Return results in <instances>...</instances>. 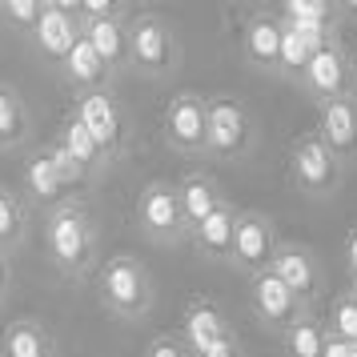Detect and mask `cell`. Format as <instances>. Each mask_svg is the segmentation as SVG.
<instances>
[{
    "label": "cell",
    "instance_id": "cell-1",
    "mask_svg": "<svg viewBox=\"0 0 357 357\" xmlns=\"http://www.w3.org/2000/svg\"><path fill=\"white\" fill-rule=\"evenodd\" d=\"M341 169H345V165L329 153V145H325L317 132H313V137H301V141L289 149V177L301 193L329 197L337 189Z\"/></svg>",
    "mask_w": 357,
    "mask_h": 357
},
{
    "label": "cell",
    "instance_id": "cell-2",
    "mask_svg": "<svg viewBox=\"0 0 357 357\" xmlns=\"http://www.w3.org/2000/svg\"><path fill=\"white\" fill-rule=\"evenodd\" d=\"M301 84H305L313 97L321 100H341V97H357V73L349 52L341 49L337 40H329L321 49L313 52L309 68L301 73Z\"/></svg>",
    "mask_w": 357,
    "mask_h": 357
},
{
    "label": "cell",
    "instance_id": "cell-3",
    "mask_svg": "<svg viewBox=\"0 0 357 357\" xmlns=\"http://www.w3.org/2000/svg\"><path fill=\"white\" fill-rule=\"evenodd\" d=\"M277 249H281V241H277V233H273V225H269L265 213H241V217H237V237H233L229 261H233L241 273H249V277L265 273V269L273 265Z\"/></svg>",
    "mask_w": 357,
    "mask_h": 357
},
{
    "label": "cell",
    "instance_id": "cell-4",
    "mask_svg": "<svg viewBox=\"0 0 357 357\" xmlns=\"http://www.w3.org/2000/svg\"><path fill=\"white\" fill-rule=\"evenodd\" d=\"M165 137L181 153L209 149V100H201L197 93H177L165 109Z\"/></svg>",
    "mask_w": 357,
    "mask_h": 357
},
{
    "label": "cell",
    "instance_id": "cell-5",
    "mask_svg": "<svg viewBox=\"0 0 357 357\" xmlns=\"http://www.w3.org/2000/svg\"><path fill=\"white\" fill-rule=\"evenodd\" d=\"M100 297H105V305L116 309V313H141L149 305V277L145 269L137 265L132 257H113L105 265V273H100Z\"/></svg>",
    "mask_w": 357,
    "mask_h": 357
},
{
    "label": "cell",
    "instance_id": "cell-6",
    "mask_svg": "<svg viewBox=\"0 0 357 357\" xmlns=\"http://www.w3.org/2000/svg\"><path fill=\"white\" fill-rule=\"evenodd\" d=\"M253 145V121L241 100L217 97L209 100V149L221 157H241Z\"/></svg>",
    "mask_w": 357,
    "mask_h": 357
},
{
    "label": "cell",
    "instance_id": "cell-7",
    "mask_svg": "<svg viewBox=\"0 0 357 357\" xmlns=\"http://www.w3.org/2000/svg\"><path fill=\"white\" fill-rule=\"evenodd\" d=\"M253 313H257L269 329H281V333H285L297 317H305L309 309L297 301V293H293L273 269H265V273L253 277Z\"/></svg>",
    "mask_w": 357,
    "mask_h": 357
},
{
    "label": "cell",
    "instance_id": "cell-8",
    "mask_svg": "<svg viewBox=\"0 0 357 357\" xmlns=\"http://www.w3.org/2000/svg\"><path fill=\"white\" fill-rule=\"evenodd\" d=\"M269 269H273V273L281 277L293 293H297V301H301L305 309H309V301H313V297L321 293V285H325L321 261H317V253L305 249V245H281Z\"/></svg>",
    "mask_w": 357,
    "mask_h": 357
},
{
    "label": "cell",
    "instance_id": "cell-9",
    "mask_svg": "<svg viewBox=\"0 0 357 357\" xmlns=\"http://www.w3.org/2000/svg\"><path fill=\"white\" fill-rule=\"evenodd\" d=\"M141 225L153 233V237H161V241H177L181 233L189 229L185 221V209H181V193L173 185H161V181H153L145 193H141Z\"/></svg>",
    "mask_w": 357,
    "mask_h": 357
},
{
    "label": "cell",
    "instance_id": "cell-10",
    "mask_svg": "<svg viewBox=\"0 0 357 357\" xmlns=\"http://www.w3.org/2000/svg\"><path fill=\"white\" fill-rule=\"evenodd\" d=\"M317 137L341 165L357 161V97L325 100L317 113Z\"/></svg>",
    "mask_w": 357,
    "mask_h": 357
},
{
    "label": "cell",
    "instance_id": "cell-11",
    "mask_svg": "<svg viewBox=\"0 0 357 357\" xmlns=\"http://www.w3.org/2000/svg\"><path fill=\"white\" fill-rule=\"evenodd\" d=\"M49 245L52 253H56V261L65 265V269H81L84 261H89V253H93V229H89V217H84L81 209H61L52 213L49 221Z\"/></svg>",
    "mask_w": 357,
    "mask_h": 357
},
{
    "label": "cell",
    "instance_id": "cell-12",
    "mask_svg": "<svg viewBox=\"0 0 357 357\" xmlns=\"http://www.w3.org/2000/svg\"><path fill=\"white\" fill-rule=\"evenodd\" d=\"M129 56L145 73H169L177 65V45H173V33L165 29L161 20L141 17L129 29Z\"/></svg>",
    "mask_w": 357,
    "mask_h": 357
},
{
    "label": "cell",
    "instance_id": "cell-13",
    "mask_svg": "<svg viewBox=\"0 0 357 357\" xmlns=\"http://www.w3.org/2000/svg\"><path fill=\"white\" fill-rule=\"evenodd\" d=\"M241 49L265 73H281V17L273 13H253L241 33Z\"/></svg>",
    "mask_w": 357,
    "mask_h": 357
},
{
    "label": "cell",
    "instance_id": "cell-14",
    "mask_svg": "<svg viewBox=\"0 0 357 357\" xmlns=\"http://www.w3.org/2000/svg\"><path fill=\"white\" fill-rule=\"evenodd\" d=\"M77 116H81L84 129L93 132V141L100 145V153H116V145H121V113H116V105L105 93L81 97Z\"/></svg>",
    "mask_w": 357,
    "mask_h": 357
},
{
    "label": "cell",
    "instance_id": "cell-15",
    "mask_svg": "<svg viewBox=\"0 0 357 357\" xmlns=\"http://www.w3.org/2000/svg\"><path fill=\"white\" fill-rule=\"evenodd\" d=\"M233 329L225 325V317L217 313V305H209V301H189V309H185V345L197 354H205V349H213L221 337H229Z\"/></svg>",
    "mask_w": 357,
    "mask_h": 357
},
{
    "label": "cell",
    "instance_id": "cell-16",
    "mask_svg": "<svg viewBox=\"0 0 357 357\" xmlns=\"http://www.w3.org/2000/svg\"><path fill=\"white\" fill-rule=\"evenodd\" d=\"M36 40L52 56H68V49L81 40V29L73 24V8H65V4H45V13L36 20Z\"/></svg>",
    "mask_w": 357,
    "mask_h": 357
},
{
    "label": "cell",
    "instance_id": "cell-17",
    "mask_svg": "<svg viewBox=\"0 0 357 357\" xmlns=\"http://www.w3.org/2000/svg\"><path fill=\"white\" fill-rule=\"evenodd\" d=\"M237 217H241V213L233 209V205H221L213 217H205V221L193 229L197 249L209 253V257H229V253H233V237H237Z\"/></svg>",
    "mask_w": 357,
    "mask_h": 357
},
{
    "label": "cell",
    "instance_id": "cell-18",
    "mask_svg": "<svg viewBox=\"0 0 357 357\" xmlns=\"http://www.w3.org/2000/svg\"><path fill=\"white\" fill-rule=\"evenodd\" d=\"M177 193H181V209H185L189 229H197L205 217H213V213L225 205V201H221V193H217V185H213L205 173H189V177L177 185Z\"/></svg>",
    "mask_w": 357,
    "mask_h": 357
},
{
    "label": "cell",
    "instance_id": "cell-19",
    "mask_svg": "<svg viewBox=\"0 0 357 357\" xmlns=\"http://www.w3.org/2000/svg\"><path fill=\"white\" fill-rule=\"evenodd\" d=\"M84 36H89V45L100 52V61H105V65H116V61H125V52H129V33H125L121 17L84 20Z\"/></svg>",
    "mask_w": 357,
    "mask_h": 357
},
{
    "label": "cell",
    "instance_id": "cell-20",
    "mask_svg": "<svg viewBox=\"0 0 357 357\" xmlns=\"http://www.w3.org/2000/svg\"><path fill=\"white\" fill-rule=\"evenodd\" d=\"M325 337H329V329H325L313 313H305V317H297V321L285 329V354L289 357H321Z\"/></svg>",
    "mask_w": 357,
    "mask_h": 357
},
{
    "label": "cell",
    "instance_id": "cell-21",
    "mask_svg": "<svg viewBox=\"0 0 357 357\" xmlns=\"http://www.w3.org/2000/svg\"><path fill=\"white\" fill-rule=\"evenodd\" d=\"M65 65H68V77L81 81V84H97V81H105V73H109V65L100 61V52L89 45V36L84 33H81V40L68 49Z\"/></svg>",
    "mask_w": 357,
    "mask_h": 357
},
{
    "label": "cell",
    "instance_id": "cell-22",
    "mask_svg": "<svg viewBox=\"0 0 357 357\" xmlns=\"http://www.w3.org/2000/svg\"><path fill=\"white\" fill-rule=\"evenodd\" d=\"M325 329L333 333V337L349 341L357 345V293H337L333 297V305H329V317H325Z\"/></svg>",
    "mask_w": 357,
    "mask_h": 357
},
{
    "label": "cell",
    "instance_id": "cell-23",
    "mask_svg": "<svg viewBox=\"0 0 357 357\" xmlns=\"http://www.w3.org/2000/svg\"><path fill=\"white\" fill-rule=\"evenodd\" d=\"M313 52L317 49L309 45L305 36L293 33L289 24L281 20V73H297V77H301V73L309 68V61H313Z\"/></svg>",
    "mask_w": 357,
    "mask_h": 357
},
{
    "label": "cell",
    "instance_id": "cell-24",
    "mask_svg": "<svg viewBox=\"0 0 357 357\" xmlns=\"http://www.w3.org/2000/svg\"><path fill=\"white\" fill-rule=\"evenodd\" d=\"M61 145H65L68 153H73V157L84 165V169L100 165V157H105V153H100V145L93 141V132L81 125V116H73V121L65 125V137H61Z\"/></svg>",
    "mask_w": 357,
    "mask_h": 357
},
{
    "label": "cell",
    "instance_id": "cell-25",
    "mask_svg": "<svg viewBox=\"0 0 357 357\" xmlns=\"http://www.w3.org/2000/svg\"><path fill=\"white\" fill-rule=\"evenodd\" d=\"M29 189H33L36 197H56L65 185H61V177H56V165H52L49 153H40V157H33V165H29Z\"/></svg>",
    "mask_w": 357,
    "mask_h": 357
},
{
    "label": "cell",
    "instance_id": "cell-26",
    "mask_svg": "<svg viewBox=\"0 0 357 357\" xmlns=\"http://www.w3.org/2000/svg\"><path fill=\"white\" fill-rule=\"evenodd\" d=\"M281 20H325V24H333L337 8L329 0H289L281 8Z\"/></svg>",
    "mask_w": 357,
    "mask_h": 357
},
{
    "label": "cell",
    "instance_id": "cell-27",
    "mask_svg": "<svg viewBox=\"0 0 357 357\" xmlns=\"http://www.w3.org/2000/svg\"><path fill=\"white\" fill-rule=\"evenodd\" d=\"M24 129V113H20L17 97L8 89H0V141H17Z\"/></svg>",
    "mask_w": 357,
    "mask_h": 357
},
{
    "label": "cell",
    "instance_id": "cell-28",
    "mask_svg": "<svg viewBox=\"0 0 357 357\" xmlns=\"http://www.w3.org/2000/svg\"><path fill=\"white\" fill-rule=\"evenodd\" d=\"M8 357H49V354H45V341H40L36 329L17 325V329L8 333Z\"/></svg>",
    "mask_w": 357,
    "mask_h": 357
},
{
    "label": "cell",
    "instance_id": "cell-29",
    "mask_svg": "<svg viewBox=\"0 0 357 357\" xmlns=\"http://www.w3.org/2000/svg\"><path fill=\"white\" fill-rule=\"evenodd\" d=\"M49 157H52V165H56V177H61V185H73V181L84 177V165L77 161V157H73L65 145H56Z\"/></svg>",
    "mask_w": 357,
    "mask_h": 357
},
{
    "label": "cell",
    "instance_id": "cell-30",
    "mask_svg": "<svg viewBox=\"0 0 357 357\" xmlns=\"http://www.w3.org/2000/svg\"><path fill=\"white\" fill-rule=\"evenodd\" d=\"M40 13H45V8H40V4H36V0H4V17L8 20H20V24H29V20H40Z\"/></svg>",
    "mask_w": 357,
    "mask_h": 357
},
{
    "label": "cell",
    "instance_id": "cell-31",
    "mask_svg": "<svg viewBox=\"0 0 357 357\" xmlns=\"http://www.w3.org/2000/svg\"><path fill=\"white\" fill-rule=\"evenodd\" d=\"M149 357H193V349L177 337H157L149 345Z\"/></svg>",
    "mask_w": 357,
    "mask_h": 357
},
{
    "label": "cell",
    "instance_id": "cell-32",
    "mask_svg": "<svg viewBox=\"0 0 357 357\" xmlns=\"http://www.w3.org/2000/svg\"><path fill=\"white\" fill-rule=\"evenodd\" d=\"M13 233H17V205L0 193V241L13 237Z\"/></svg>",
    "mask_w": 357,
    "mask_h": 357
},
{
    "label": "cell",
    "instance_id": "cell-33",
    "mask_svg": "<svg viewBox=\"0 0 357 357\" xmlns=\"http://www.w3.org/2000/svg\"><path fill=\"white\" fill-rule=\"evenodd\" d=\"M197 357H241V345H237V337L229 333V337H221L213 349H205V354H197Z\"/></svg>",
    "mask_w": 357,
    "mask_h": 357
},
{
    "label": "cell",
    "instance_id": "cell-34",
    "mask_svg": "<svg viewBox=\"0 0 357 357\" xmlns=\"http://www.w3.org/2000/svg\"><path fill=\"white\" fill-rule=\"evenodd\" d=\"M354 349H357V345H349V341H341V337L329 333V337H325V354L321 357H354Z\"/></svg>",
    "mask_w": 357,
    "mask_h": 357
},
{
    "label": "cell",
    "instance_id": "cell-35",
    "mask_svg": "<svg viewBox=\"0 0 357 357\" xmlns=\"http://www.w3.org/2000/svg\"><path fill=\"white\" fill-rule=\"evenodd\" d=\"M345 257H349V273H357V225L345 233Z\"/></svg>",
    "mask_w": 357,
    "mask_h": 357
},
{
    "label": "cell",
    "instance_id": "cell-36",
    "mask_svg": "<svg viewBox=\"0 0 357 357\" xmlns=\"http://www.w3.org/2000/svg\"><path fill=\"white\" fill-rule=\"evenodd\" d=\"M354 293H357V273H354Z\"/></svg>",
    "mask_w": 357,
    "mask_h": 357
},
{
    "label": "cell",
    "instance_id": "cell-37",
    "mask_svg": "<svg viewBox=\"0 0 357 357\" xmlns=\"http://www.w3.org/2000/svg\"><path fill=\"white\" fill-rule=\"evenodd\" d=\"M354 357H357V349H354Z\"/></svg>",
    "mask_w": 357,
    "mask_h": 357
}]
</instances>
